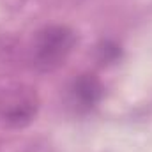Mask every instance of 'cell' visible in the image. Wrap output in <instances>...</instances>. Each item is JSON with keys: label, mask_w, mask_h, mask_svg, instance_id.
I'll return each mask as SVG.
<instances>
[{"label": "cell", "mask_w": 152, "mask_h": 152, "mask_svg": "<svg viewBox=\"0 0 152 152\" xmlns=\"http://www.w3.org/2000/svg\"><path fill=\"white\" fill-rule=\"evenodd\" d=\"M39 97L28 85L16 83L0 90V120L11 127L27 126L37 113Z\"/></svg>", "instance_id": "2"}, {"label": "cell", "mask_w": 152, "mask_h": 152, "mask_svg": "<svg viewBox=\"0 0 152 152\" xmlns=\"http://www.w3.org/2000/svg\"><path fill=\"white\" fill-rule=\"evenodd\" d=\"M76 44L75 32L66 25H50L39 30L32 42V62L41 71L58 69Z\"/></svg>", "instance_id": "1"}, {"label": "cell", "mask_w": 152, "mask_h": 152, "mask_svg": "<svg viewBox=\"0 0 152 152\" xmlns=\"http://www.w3.org/2000/svg\"><path fill=\"white\" fill-rule=\"evenodd\" d=\"M103 96V85L94 75H81L71 87V99L78 110H90Z\"/></svg>", "instance_id": "3"}]
</instances>
